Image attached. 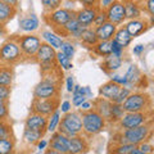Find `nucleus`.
Returning a JSON list of instances; mask_svg holds the SVG:
<instances>
[{
    "mask_svg": "<svg viewBox=\"0 0 154 154\" xmlns=\"http://www.w3.org/2000/svg\"><path fill=\"white\" fill-rule=\"evenodd\" d=\"M122 108L126 113L131 112H150L152 110V98L146 93L135 91L130 94L122 103Z\"/></svg>",
    "mask_w": 154,
    "mask_h": 154,
    "instance_id": "1",
    "label": "nucleus"
},
{
    "mask_svg": "<svg viewBox=\"0 0 154 154\" xmlns=\"http://www.w3.org/2000/svg\"><path fill=\"white\" fill-rule=\"evenodd\" d=\"M58 132L66 135L67 137L77 136L82 134V121L80 112H68L60 118L58 125Z\"/></svg>",
    "mask_w": 154,
    "mask_h": 154,
    "instance_id": "2",
    "label": "nucleus"
},
{
    "mask_svg": "<svg viewBox=\"0 0 154 154\" xmlns=\"http://www.w3.org/2000/svg\"><path fill=\"white\" fill-rule=\"evenodd\" d=\"M121 135L123 136L125 141L127 144H132V145H139L144 141H149L153 135V122L152 119L146 123L141 125V126L122 130Z\"/></svg>",
    "mask_w": 154,
    "mask_h": 154,
    "instance_id": "3",
    "label": "nucleus"
},
{
    "mask_svg": "<svg viewBox=\"0 0 154 154\" xmlns=\"http://www.w3.org/2000/svg\"><path fill=\"white\" fill-rule=\"evenodd\" d=\"M81 121H82V132L86 136H95L107 126L105 119L94 109L90 112L81 113Z\"/></svg>",
    "mask_w": 154,
    "mask_h": 154,
    "instance_id": "4",
    "label": "nucleus"
},
{
    "mask_svg": "<svg viewBox=\"0 0 154 154\" xmlns=\"http://www.w3.org/2000/svg\"><path fill=\"white\" fill-rule=\"evenodd\" d=\"M22 51L17 42V37L7 40L0 46V64L13 66L22 59Z\"/></svg>",
    "mask_w": 154,
    "mask_h": 154,
    "instance_id": "5",
    "label": "nucleus"
},
{
    "mask_svg": "<svg viewBox=\"0 0 154 154\" xmlns=\"http://www.w3.org/2000/svg\"><path fill=\"white\" fill-rule=\"evenodd\" d=\"M153 112H131V113H125L123 117L118 121V127L121 130L134 128L137 126L149 122L152 119Z\"/></svg>",
    "mask_w": 154,
    "mask_h": 154,
    "instance_id": "6",
    "label": "nucleus"
},
{
    "mask_svg": "<svg viewBox=\"0 0 154 154\" xmlns=\"http://www.w3.org/2000/svg\"><path fill=\"white\" fill-rule=\"evenodd\" d=\"M72 17H75V11H69V9L60 7L55 9V11H51L48 13L45 16V22L49 26H51L54 31H57V30H60Z\"/></svg>",
    "mask_w": 154,
    "mask_h": 154,
    "instance_id": "7",
    "label": "nucleus"
},
{
    "mask_svg": "<svg viewBox=\"0 0 154 154\" xmlns=\"http://www.w3.org/2000/svg\"><path fill=\"white\" fill-rule=\"evenodd\" d=\"M17 42L19 45V49L22 51V55L26 58H33L41 45V38L36 35H25V36H18Z\"/></svg>",
    "mask_w": 154,
    "mask_h": 154,
    "instance_id": "8",
    "label": "nucleus"
},
{
    "mask_svg": "<svg viewBox=\"0 0 154 154\" xmlns=\"http://www.w3.org/2000/svg\"><path fill=\"white\" fill-rule=\"evenodd\" d=\"M59 99L53 98V99H33L32 102V112L49 117V116L55 112L57 109H59Z\"/></svg>",
    "mask_w": 154,
    "mask_h": 154,
    "instance_id": "9",
    "label": "nucleus"
},
{
    "mask_svg": "<svg viewBox=\"0 0 154 154\" xmlns=\"http://www.w3.org/2000/svg\"><path fill=\"white\" fill-rule=\"evenodd\" d=\"M105 13H107L108 21L112 22L116 26L123 25V23L126 22V18H125V8H123L122 2H118V0L113 2L105 9Z\"/></svg>",
    "mask_w": 154,
    "mask_h": 154,
    "instance_id": "10",
    "label": "nucleus"
},
{
    "mask_svg": "<svg viewBox=\"0 0 154 154\" xmlns=\"http://www.w3.org/2000/svg\"><path fill=\"white\" fill-rule=\"evenodd\" d=\"M123 27L126 30L130 36L132 38L136 36L143 35L144 32L148 31V28L150 27V23H149L146 19L144 18H136V19H130V21H126L123 23Z\"/></svg>",
    "mask_w": 154,
    "mask_h": 154,
    "instance_id": "11",
    "label": "nucleus"
},
{
    "mask_svg": "<svg viewBox=\"0 0 154 154\" xmlns=\"http://www.w3.org/2000/svg\"><path fill=\"white\" fill-rule=\"evenodd\" d=\"M98 11H99V8H84L82 7L77 12H75V18L80 23V26H82L84 28H89L93 26Z\"/></svg>",
    "mask_w": 154,
    "mask_h": 154,
    "instance_id": "12",
    "label": "nucleus"
},
{
    "mask_svg": "<svg viewBox=\"0 0 154 154\" xmlns=\"http://www.w3.org/2000/svg\"><path fill=\"white\" fill-rule=\"evenodd\" d=\"M46 126H48V117L37 113H31L27 117L25 122V127L28 130H35V131L40 132H46Z\"/></svg>",
    "mask_w": 154,
    "mask_h": 154,
    "instance_id": "13",
    "label": "nucleus"
},
{
    "mask_svg": "<svg viewBox=\"0 0 154 154\" xmlns=\"http://www.w3.org/2000/svg\"><path fill=\"white\" fill-rule=\"evenodd\" d=\"M89 150V143L82 135L69 137L68 153L67 154H86Z\"/></svg>",
    "mask_w": 154,
    "mask_h": 154,
    "instance_id": "14",
    "label": "nucleus"
},
{
    "mask_svg": "<svg viewBox=\"0 0 154 154\" xmlns=\"http://www.w3.org/2000/svg\"><path fill=\"white\" fill-rule=\"evenodd\" d=\"M48 144H49V148H50V149H54V150L59 152V153L67 154V153H68L69 137H67L66 135L55 131V132H53L50 141L48 143Z\"/></svg>",
    "mask_w": 154,
    "mask_h": 154,
    "instance_id": "15",
    "label": "nucleus"
},
{
    "mask_svg": "<svg viewBox=\"0 0 154 154\" xmlns=\"http://www.w3.org/2000/svg\"><path fill=\"white\" fill-rule=\"evenodd\" d=\"M122 3L125 8V18H126V21L141 18V13H143L141 2H139V0H126V2Z\"/></svg>",
    "mask_w": 154,
    "mask_h": 154,
    "instance_id": "16",
    "label": "nucleus"
},
{
    "mask_svg": "<svg viewBox=\"0 0 154 154\" xmlns=\"http://www.w3.org/2000/svg\"><path fill=\"white\" fill-rule=\"evenodd\" d=\"M55 55H57V50L54 48H51L50 45L45 44V42H41L38 50L35 54V60L40 63H46V62H54L55 60Z\"/></svg>",
    "mask_w": 154,
    "mask_h": 154,
    "instance_id": "17",
    "label": "nucleus"
},
{
    "mask_svg": "<svg viewBox=\"0 0 154 154\" xmlns=\"http://www.w3.org/2000/svg\"><path fill=\"white\" fill-rule=\"evenodd\" d=\"M94 30H95L96 37H98V41H109L113 38L116 30H117V26L108 21V22L103 23V25L95 27Z\"/></svg>",
    "mask_w": 154,
    "mask_h": 154,
    "instance_id": "18",
    "label": "nucleus"
},
{
    "mask_svg": "<svg viewBox=\"0 0 154 154\" xmlns=\"http://www.w3.org/2000/svg\"><path fill=\"white\" fill-rule=\"evenodd\" d=\"M119 89H121L119 85L114 84L113 81H108V82L103 84L99 88V95H100V98H104V99L112 102V100L116 98V95L118 94Z\"/></svg>",
    "mask_w": 154,
    "mask_h": 154,
    "instance_id": "19",
    "label": "nucleus"
},
{
    "mask_svg": "<svg viewBox=\"0 0 154 154\" xmlns=\"http://www.w3.org/2000/svg\"><path fill=\"white\" fill-rule=\"evenodd\" d=\"M93 103H94V110L98 112L105 119V122L108 123L109 122V109H110L112 102L104 99V98H98V99H95Z\"/></svg>",
    "mask_w": 154,
    "mask_h": 154,
    "instance_id": "20",
    "label": "nucleus"
},
{
    "mask_svg": "<svg viewBox=\"0 0 154 154\" xmlns=\"http://www.w3.org/2000/svg\"><path fill=\"white\" fill-rule=\"evenodd\" d=\"M38 26H40V22H38V18L35 14H28L27 17H23L19 19V27H21L22 31L25 32H33L36 31Z\"/></svg>",
    "mask_w": 154,
    "mask_h": 154,
    "instance_id": "21",
    "label": "nucleus"
},
{
    "mask_svg": "<svg viewBox=\"0 0 154 154\" xmlns=\"http://www.w3.org/2000/svg\"><path fill=\"white\" fill-rule=\"evenodd\" d=\"M41 36H42V38H44L45 44L50 45L51 48H54L55 50H59L62 44H63V37H62L60 35H58V33L54 32V31H50V30L42 31Z\"/></svg>",
    "mask_w": 154,
    "mask_h": 154,
    "instance_id": "22",
    "label": "nucleus"
},
{
    "mask_svg": "<svg viewBox=\"0 0 154 154\" xmlns=\"http://www.w3.org/2000/svg\"><path fill=\"white\" fill-rule=\"evenodd\" d=\"M122 67V58L114 57V55H108L104 58L103 63H102V68L107 72V73H110V72H116L118 71Z\"/></svg>",
    "mask_w": 154,
    "mask_h": 154,
    "instance_id": "23",
    "label": "nucleus"
},
{
    "mask_svg": "<svg viewBox=\"0 0 154 154\" xmlns=\"http://www.w3.org/2000/svg\"><path fill=\"white\" fill-rule=\"evenodd\" d=\"M125 77H126V80H127V88H130V86H132V85H137L139 81L143 80V75L136 64L128 66L126 73H125Z\"/></svg>",
    "mask_w": 154,
    "mask_h": 154,
    "instance_id": "24",
    "label": "nucleus"
},
{
    "mask_svg": "<svg viewBox=\"0 0 154 154\" xmlns=\"http://www.w3.org/2000/svg\"><path fill=\"white\" fill-rule=\"evenodd\" d=\"M112 40H114L119 46H122L123 49H126V48L131 44L132 41V37L130 36V33L125 30V27H119L116 30V33Z\"/></svg>",
    "mask_w": 154,
    "mask_h": 154,
    "instance_id": "25",
    "label": "nucleus"
},
{
    "mask_svg": "<svg viewBox=\"0 0 154 154\" xmlns=\"http://www.w3.org/2000/svg\"><path fill=\"white\" fill-rule=\"evenodd\" d=\"M13 77H14V72L12 66L0 64V85L11 88L13 82Z\"/></svg>",
    "mask_w": 154,
    "mask_h": 154,
    "instance_id": "26",
    "label": "nucleus"
},
{
    "mask_svg": "<svg viewBox=\"0 0 154 154\" xmlns=\"http://www.w3.org/2000/svg\"><path fill=\"white\" fill-rule=\"evenodd\" d=\"M16 16V8L11 7L0 0V25H4Z\"/></svg>",
    "mask_w": 154,
    "mask_h": 154,
    "instance_id": "27",
    "label": "nucleus"
},
{
    "mask_svg": "<svg viewBox=\"0 0 154 154\" xmlns=\"http://www.w3.org/2000/svg\"><path fill=\"white\" fill-rule=\"evenodd\" d=\"M93 51L94 54H96L98 57L105 58L112 54V44L109 41H98L96 44L93 46Z\"/></svg>",
    "mask_w": 154,
    "mask_h": 154,
    "instance_id": "28",
    "label": "nucleus"
},
{
    "mask_svg": "<svg viewBox=\"0 0 154 154\" xmlns=\"http://www.w3.org/2000/svg\"><path fill=\"white\" fill-rule=\"evenodd\" d=\"M80 40L84 45L89 46V48H93L96 42H98V37H96V35H95V30L91 28V27L85 28L82 35H81V37H80Z\"/></svg>",
    "mask_w": 154,
    "mask_h": 154,
    "instance_id": "29",
    "label": "nucleus"
},
{
    "mask_svg": "<svg viewBox=\"0 0 154 154\" xmlns=\"http://www.w3.org/2000/svg\"><path fill=\"white\" fill-rule=\"evenodd\" d=\"M44 132L40 131H35V130H28L25 128V132H23V139L28 145H36V144L44 137Z\"/></svg>",
    "mask_w": 154,
    "mask_h": 154,
    "instance_id": "30",
    "label": "nucleus"
},
{
    "mask_svg": "<svg viewBox=\"0 0 154 154\" xmlns=\"http://www.w3.org/2000/svg\"><path fill=\"white\" fill-rule=\"evenodd\" d=\"M126 113L122 108V104H110L109 109V123H118V121L123 117V114Z\"/></svg>",
    "mask_w": 154,
    "mask_h": 154,
    "instance_id": "31",
    "label": "nucleus"
},
{
    "mask_svg": "<svg viewBox=\"0 0 154 154\" xmlns=\"http://www.w3.org/2000/svg\"><path fill=\"white\" fill-rule=\"evenodd\" d=\"M60 121V110L57 109L55 112H53L49 117H48V126H46V131L48 132H55L58 128V125H59Z\"/></svg>",
    "mask_w": 154,
    "mask_h": 154,
    "instance_id": "32",
    "label": "nucleus"
},
{
    "mask_svg": "<svg viewBox=\"0 0 154 154\" xmlns=\"http://www.w3.org/2000/svg\"><path fill=\"white\" fill-rule=\"evenodd\" d=\"M55 62H57L58 67H59L62 71H69V69H72V67H73V64H72V60L68 59V58H67L60 50L57 51Z\"/></svg>",
    "mask_w": 154,
    "mask_h": 154,
    "instance_id": "33",
    "label": "nucleus"
},
{
    "mask_svg": "<svg viewBox=\"0 0 154 154\" xmlns=\"http://www.w3.org/2000/svg\"><path fill=\"white\" fill-rule=\"evenodd\" d=\"M135 146L132 144H114L113 148L109 146V154H128Z\"/></svg>",
    "mask_w": 154,
    "mask_h": 154,
    "instance_id": "34",
    "label": "nucleus"
},
{
    "mask_svg": "<svg viewBox=\"0 0 154 154\" xmlns=\"http://www.w3.org/2000/svg\"><path fill=\"white\" fill-rule=\"evenodd\" d=\"M14 150V139H0V154H8Z\"/></svg>",
    "mask_w": 154,
    "mask_h": 154,
    "instance_id": "35",
    "label": "nucleus"
},
{
    "mask_svg": "<svg viewBox=\"0 0 154 154\" xmlns=\"http://www.w3.org/2000/svg\"><path fill=\"white\" fill-rule=\"evenodd\" d=\"M63 54L68 58V59L72 60V58L75 55V51H76V48H75V44L69 40H63V44H62L60 49H59Z\"/></svg>",
    "mask_w": 154,
    "mask_h": 154,
    "instance_id": "36",
    "label": "nucleus"
},
{
    "mask_svg": "<svg viewBox=\"0 0 154 154\" xmlns=\"http://www.w3.org/2000/svg\"><path fill=\"white\" fill-rule=\"evenodd\" d=\"M131 94V90H130L127 86H121V89H119L118 94L116 95V98L112 100V103H116V104H122L125 100H126L127 96Z\"/></svg>",
    "mask_w": 154,
    "mask_h": 154,
    "instance_id": "37",
    "label": "nucleus"
},
{
    "mask_svg": "<svg viewBox=\"0 0 154 154\" xmlns=\"http://www.w3.org/2000/svg\"><path fill=\"white\" fill-rule=\"evenodd\" d=\"M12 137V126L7 121H0V139Z\"/></svg>",
    "mask_w": 154,
    "mask_h": 154,
    "instance_id": "38",
    "label": "nucleus"
},
{
    "mask_svg": "<svg viewBox=\"0 0 154 154\" xmlns=\"http://www.w3.org/2000/svg\"><path fill=\"white\" fill-rule=\"evenodd\" d=\"M105 22H108V17H107V13H105V11L104 9H100L99 8V11H98V13H96V17H95V19H94V27H98V26H100V25H103V23H105Z\"/></svg>",
    "mask_w": 154,
    "mask_h": 154,
    "instance_id": "39",
    "label": "nucleus"
},
{
    "mask_svg": "<svg viewBox=\"0 0 154 154\" xmlns=\"http://www.w3.org/2000/svg\"><path fill=\"white\" fill-rule=\"evenodd\" d=\"M110 44H112V55L118 57V58H122L123 57V50H125L123 48L119 46L114 40H110Z\"/></svg>",
    "mask_w": 154,
    "mask_h": 154,
    "instance_id": "40",
    "label": "nucleus"
},
{
    "mask_svg": "<svg viewBox=\"0 0 154 154\" xmlns=\"http://www.w3.org/2000/svg\"><path fill=\"white\" fill-rule=\"evenodd\" d=\"M110 81H113L114 84H117L119 86H127V80H126V77H125V75L119 76V75L112 73L110 75Z\"/></svg>",
    "mask_w": 154,
    "mask_h": 154,
    "instance_id": "41",
    "label": "nucleus"
},
{
    "mask_svg": "<svg viewBox=\"0 0 154 154\" xmlns=\"http://www.w3.org/2000/svg\"><path fill=\"white\" fill-rule=\"evenodd\" d=\"M140 150L144 153V154H153L154 152V148L152 145V143H149V141H144L141 144H139V145H136Z\"/></svg>",
    "mask_w": 154,
    "mask_h": 154,
    "instance_id": "42",
    "label": "nucleus"
},
{
    "mask_svg": "<svg viewBox=\"0 0 154 154\" xmlns=\"http://www.w3.org/2000/svg\"><path fill=\"white\" fill-rule=\"evenodd\" d=\"M8 116H9L8 103H0V121H7Z\"/></svg>",
    "mask_w": 154,
    "mask_h": 154,
    "instance_id": "43",
    "label": "nucleus"
},
{
    "mask_svg": "<svg viewBox=\"0 0 154 154\" xmlns=\"http://www.w3.org/2000/svg\"><path fill=\"white\" fill-rule=\"evenodd\" d=\"M79 112L80 113H85V112H90V110H93L94 109V103L91 102V100H89V99H86L85 102L82 103L79 107Z\"/></svg>",
    "mask_w": 154,
    "mask_h": 154,
    "instance_id": "44",
    "label": "nucleus"
},
{
    "mask_svg": "<svg viewBox=\"0 0 154 154\" xmlns=\"http://www.w3.org/2000/svg\"><path fill=\"white\" fill-rule=\"evenodd\" d=\"M84 8H99L100 0H80Z\"/></svg>",
    "mask_w": 154,
    "mask_h": 154,
    "instance_id": "45",
    "label": "nucleus"
},
{
    "mask_svg": "<svg viewBox=\"0 0 154 154\" xmlns=\"http://www.w3.org/2000/svg\"><path fill=\"white\" fill-rule=\"evenodd\" d=\"M62 3H63V0H49V3H48V5H46V9L49 12L55 11V9L62 7Z\"/></svg>",
    "mask_w": 154,
    "mask_h": 154,
    "instance_id": "46",
    "label": "nucleus"
},
{
    "mask_svg": "<svg viewBox=\"0 0 154 154\" xmlns=\"http://www.w3.org/2000/svg\"><path fill=\"white\" fill-rule=\"evenodd\" d=\"M143 9L149 14V16H153L154 14V0H145V4H144Z\"/></svg>",
    "mask_w": 154,
    "mask_h": 154,
    "instance_id": "47",
    "label": "nucleus"
},
{
    "mask_svg": "<svg viewBox=\"0 0 154 154\" xmlns=\"http://www.w3.org/2000/svg\"><path fill=\"white\" fill-rule=\"evenodd\" d=\"M9 96H11V88L0 85V98H3L4 100H8Z\"/></svg>",
    "mask_w": 154,
    "mask_h": 154,
    "instance_id": "48",
    "label": "nucleus"
},
{
    "mask_svg": "<svg viewBox=\"0 0 154 154\" xmlns=\"http://www.w3.org/2000/svg\"><path fill=\"white\" fill-rule=\"evenodd\" d=\"M72 108V104L69 100H64V102H62V104H59V110L62 113H68Z\"/></svg>",
    "mask_w": 154,
    "mask_h": 154,
    "instance_id": "49",
    "label": "nucleus"
},
{
    "mask_svg": "<svg viewBox=\"0 0 154 154\" xmlns=\"http://www.w3.org/2000/svg\"><path fill=\"white\" fill-rule=\"evenodd\" d=\"M66 88H67V91L68 93H72V90L75 88V80L72 76H67L66 79Z\"/></svg>",
    "mask_w": 154,
    "mask_h": 154,
    "instance_id": "50",
    "label": "nucleus"
},
{
    "mask_svg": "<svg viewBox=\"0 0 154 154\" xmlns=\"http://www.w3.org/2000/svg\"><path fill=\"white\" fill-rule=\"evenodd\" d=\"M144 50H145V46H144L143 44H137L136 46H134V54L135 55H141Z\"/></svg>",
    "mask_w": 154,
    "mask_h": 154,
    "instance_id": "51",
    "label": "nucleus"
},
{
    "mask_svg": "<svg viewBox=\"0 0 154 154\" xmlns=\"http://www.w3.org/2000/svg\"><path fill=\"white\" fill-rule=\"evenodd\" d=\"M36 145H37V149H40V150H42V149H45V148L48 146V141H46V140H44V139H41V140L38 141V143L36 144Z\"/></svg>",
    "mask_w": 154,
    "mask_h": 154,
    "instance_id": "52",
    "label": "nucleus"
},
{
    "mask_svg": "<svg viewBox=\"0 0 154 154\" xmlns=\"http://www.w3.org/2000/svg\"><path fill=\"white\" fill-rule=\"evenodd\" d=\"M85 96H86V99L93 98V93H91L90 86H85Z\"/></svg>",
    "mask_w": 154,
    "mask_h": 154,
    "instance_id": "53",
    "label": "nucleus"
},
{
    "mask_svg": "<svg viewBox=\"0 0 154 154\" xmlns=\"http://www.w3.org/2000/svg\"><path fill=\"white\" fill-rule=\"evenodd\" d=\"M2 2H4L5 4H8V5H11V7H14V8H16L17 4H18V0H2Z\"/></svg>",
    "mask_w": 154,
    "mask_h": 154,
    "instance_id": "54",
    "label": "nucleus"
},
{
    "mask_svg": "<svg viewBox=\"0 0 154 154\" xmlns=\"http://www.w3.org/2000/svg\"><path fill=\"white\" fill-rule=\"evenodd\" d=\"M128 154H144V153H143V152H141L137 146H135L134 149H131V150H130V153H128Z\"/></svg>",
    "mask_w": 154,
    "mask_h": 154,
    "instance_id": "55",
    "label": "nucleus"
},
{
    "mask_svg": "<svg viewBox=\"0 0 154 154\" xmlns=\"http://www.w3.org/2000/svg\"><path fill=\"white\" fill-rule=\"evenodd\" d=\"M44 154H63V153H59V152L54 150V149H50V148H49V149H46Z\"/></svg>",
    "mask_w": 154,
    "mask_h": 154,
    "instance_id": "56",
    "label": "nucleus"
},
{
    "mask_svg": "<svg viewBox=\"0 0 154 154\" xmlns=\"http://www.w3.org/2000/svg\"><path fill=\"white\" fill-rule=\"evenodd\" d=\"M7 31H5V28H4V25H0V36L2 35H5Z\"/></svg>",
    "mask_w": 154,
    "mask_h": 154,
    "instance_id": "57",
    "label": "nucleus"
},
{
    "mask_svg": "<svg viewBox=\"0 0 154 154\" xmlns=\"http://www.w3.org/2000/svg\"><path fill=\"white\" fill-rule=\"evenodd\" d=\"M14 154H31L28 150H19V152H17V153H14Z\"/></svg>",
    "mask_w": 154,
    "mask_h": 154,
    "instance_id": "58",
    "label": "nucleus"
},
{
    "mask_svg": "<svg viewBox=\"0 0 154 154\" xmlns=\"http://www.w3.org/2000/svg\"><path fill=\"white\" fill-rule=\"evenodd\" d=\"M48 3H49V0H41V4L44 5L45 8H46V5H48Z\"/></svg>",
    "mask_w": 154,
    "mask_h": 154,
    "instance_id": "59",
    "label": "nucleus"
},
{
    "mask_svg": "<svg viewBox=\"0 0 154 154\" xmlns=\"http://www.w3.org/2000/svg\"><path fill=\"white\" fill-rule=\"evenodd\" d=\"M0 103H8V100H4L3 98H0Z\"/></svg>",
    "mask_w": 154,
    "mask_h": 154,
    "instance_id": "60",
    "label": "nucleus"
},
{
    "mask_svg": "<svg viewBox=\"0 0 154 154\" xmlns=\"http://www.w3.org/2000/svg\"><path fill=\"white\" fill-rule=\"evenodd\" d=\"M71 2H75L76 3V2H80V0H71Z\"/></svg>",
    "mask_w": 154,
    "mask_h": 154,
    "instance_id": "61",
    "label": "nucleus"
},
{
    "mask_svg": "<svg viewBox=\"0 0 154 154\" xmlns=\"http://www.w3.org/2000/svg\"><path fill=\"white\" fill-rule=\"evenodd\" d=\"M118 2H126V0H118Z\"/></svg>",
    "mask_w": 154,
    "mask_h": 154,
    "instance_id": "62",
    "label": "nucleus"
},
{
    "mask_svg": "<svg viewBox=\"0 0 154 154\" xmlns=\"http://www.w3.org/2000/svg\"><path fill=\"white\" fill-rule=\"evenodd\" d=\"M8 154H14V152H12V153H8Z\"/></svg>",
    "mask_w": 154,
    "mask_h": 154,
    "instance_id": "63",
    "label": "nucleus"
},
{
    "mask_svg": "<svg viewBox=\"0 0 154 154\" xmlns=\"http://www.w3.org/2000/svg\"><path fill=\"white\" fill-rule=\"evenodd\" d=\"M139 2H143V0H139Z\"/></svg>",
    "mask_w": 154,
    "mask_h": 154,
    "instance_id": "64",
    "label": "nucleus"
}]
</instances>
